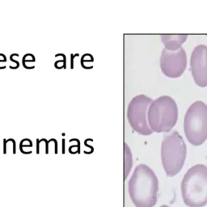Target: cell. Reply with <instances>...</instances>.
Segmentation results:
<instances>
[{
  "label": "cell",
  "instance_id": "52a82bcc",
  "mask_svg": "<svg viewBox=\"0 0 207 207\" xmlns=\"http://www.w3.org/2000/svg\"><path fill=\"white\" fill-rule=\"evenodd\" d=\"M187 65L185 50L182 47L176 51L163 49L160 56V68L168 78H179L183 75Z\"/></svg>",
  "mask_w": 207,
  "mask_h": 207
},
{
  "label": "cell",
  "instance_id": "7c38bea8",
  "mask_svg": "<svg viewBox=\"0 0 207 207\" xmlns=\"http://www.w3.org/2000/svg\"><path fill=\"white\" fill-rule=\"evenodd\" d=\"M58 56H62L64 57V59H63V66H62V67H65L66 68V56L64 54H56V57H58Z\"/></svg>",
  "mask_w": 207,
  "mask_h": 207
},
{
  "label": "cell",
  "instance_id": "30bf717a",
  "mask_svg": "<svg viewBox=\"0 0 207 207\" xmlns=\"http://www.w3.org/2000/svg\"><path fill=\"white\" fill-rule=\"evenodd\" d=\"M124 180H125L133 166L132 153L129 146L126 143L124 144Z\"/></svg>",
  "mask_w": 207,
  "mask_h": 207
},
{
  "label": "cell",
  "instance_id": "277c9868",
  "mask_svg": "<svg viewBox=\"0 0 207 207\" xmlns=\"http://www.w3.org/2000/svg\"><path fill=\"white\" fill-rule=\"evenodd\" d=\"M186 153L185 143L178 132L172 131L164 137L161 144V161L167 176H175L181 171Z\"/></svg>",
  "mask_w": 207,
  "mask_h": 207
},
{
  "label": "cell",
  "instance_id": "9c48e42d",
  "mask_svg": "<svg viewBox=\"0 0 207 207\" xmlns=\"http://www.w3.org/2000/svg\"><path fill=\"white\" fill-rule=\"evenodd\" d=\"M164 49L168 51H176L181 48L188 38L187 34H164L160 36Z\"/></svg>",
  "mask_w": 207,
  "mask_h": 207
},
{
  "label": "cell",
  "instance_id": "8fae6325",
  "mask_svg": "<svg viewBox=\"0 0 207 207\" xmlns=\"http://www.w3.org/2000/svg\"><path fill=\"white\" fill-rule=\"evenodd\" d=\"M13 56H16V57H19V54H11V57H10L11 61V62H16V63L17 64V66H16V67H12V66H10V68H11V69H16V68H18L19 66H20V63H19V62H17V61H16V60H14V59L12 58V57H13Z\"/></svg>",
  "mask_w": 207,
  "mask_h": 207
},
{
  "label": "cell",
  "instance_id": "5b68a950",
  "mask_svg": "<svg viewBox=\"0 0 207 207\" xmlns=\"http://www.w3.org/2000/svg\"><path fill=\"white\" fill-rule=\"evenodd\" d=\"M184 134L192 145L200 146L207 139V105L196 101L189 106L184 119Z\"/></svg>",
  "mask_w": 207,
  "mask_h": 207
},
{
  "label": "cell",
  "instance_id": "ba28073f",
  "mask_svg": "<svg viewBox=\"0 0 207 207\" xmlns=\"http://www.w3.org/2000/svg\"><path fill=\"white\" fill-rule=\"evenodd\" d=\"M191 72L195 83L202 87L207 86V46H196L190 58Z\"/></svg>",
  "mask_w": 207,
  "mask_h": 207
},
{
  "label": "cell",
  "instance_id": "5bb4252c",
  "mask_svg": "<svg viewBox=\"0 0 207 207\" xmlns=\"http://www.w3.org/2000/svg\"><path fill=\"white\" fill-rule=\"evenodd\" d=\"M3 142H4V149H3V152L6 153V144H7V140L4 139V140H3Z\"/></svg>",
  "mask_w": 207,
  "mask_h": 207
},
{
  "label": "cell",
  "instance_id": "7a4b0ae2",
  "mask_svg": "<svg viewBox=\"0 0 207 207\" xmlns=\"http://www.w3.org/2000/svg\"><path fill=\"white\" fill-rule=\"evenodd\" d=\"M180 189L183 202L188 207H204L207 204V166L191 167L183 177Z\"/></svg>",
  "mask_w": 207,
  "mask_h": 207
},
{
  "label": "cell",
  "instance_id": "9a60e30c",
  "mask_svg": "<svg viewBox=\"0 0 207 207\" xmlns=\"http://www.w3.org/2000/svg\"><path fill=\"white\" fill-rule=\"evenodd\" d=\"M62 142H63V149H62V152H63V153H65V149H64V145H65V140H64V139L62 140Z\"/></svg>",
  "mask_w": 207,
  "mask_h": 207
},
{
  "label": "cell",
  "instance_id": "2e32d148",
  "mask_svg": "<svg viewBox=\"0 0 207 207\" xmlns=\"http://www.w3.org/2000/svg\"><path fill=\"white\" fill-rule=\"evenodd\" d=\"M159 207H169V206L167 205H161V206H159Z\"/></svg>",
  "mask_w": 207,
  "mask_h": 207
},
{
  "label": "cell",
  "instance_id": "4fadbf2b",
  "mask_svg": "<svg viewBox=\"0 0 207 207\" xmlns=\"http://www.w3.org/2000/svg\"><path fill=\"white\" fill-rule=\"evenodd\" d=\"M39 145H40V141L39 139H36V153H39L40 150H39Z\"/></svg>",
  "mask_w": 207,
  "mask_h": 207
},
{
  "label": "cell",
  "instance_id": "3957f363",
  "mask_svg": "<svg viewBox=\"0 0 207 207\" xmlns=\"http://www.w3.org/2000/svg\"><path fill=\"white\" fill-rule=\"evenodd\" d=\"M147 111V123L152 132L171 131L178 119V107L168 95H162L153 100Z\"/></svg>",
  "mask_w": 207,
  "mask_h": 207
},
{
  "label": "cell",
  "instance_id": "8992f818",
  "mask_svg": "<svg viewBox=\"0 0 207 207\" xmlns=\"http://www.w3.org/2000/svg\"><path fill=\"white\" fill-rule=\"evenodd\" d=\"M152 100L145 95H136L130 102L127 108V118L130 126L138 134L147 136L152 134L146 120V111Z\"/></svg>",
  "mask_w": 207,
  "mask_h": 207
},
{
  "label": "cell",
  "instance_id": "6da1fadb",
  "mask_svg": "<svg viewBox=\"0 0 207 207\" xmlns=\"http://www.w3.org/2000/svg\"><path fill=\"white\" fill-rule=\"evenodd\" d=\"M128 191L135 207H154L158 201L159 180L153 170L139 164L129 180Z\"/></svg>",
  "mask_w": 207,
  "mask_h": 207
}]
</instances>
